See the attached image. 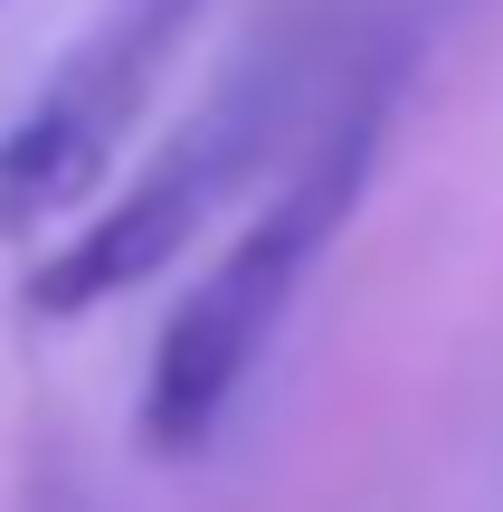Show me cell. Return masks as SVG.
Listing matches in <instances>:
<instances>
[{
  "instance_id": "6da1fadb",
  "label": "cell",
  "mask_w": 503,
  "mask_h": 512,
  "mask_svg": "<svg viewBox=\"0 0 503 512\" xmlns=\"http://www.w3.org/2000/svg\"><path fill=\"white\" fill-rule=\"evenodd\" d=\"M371 162H380V76H361V86L323 114L304 162L276 181V200L219 247V266H209L200 285L181 294V313L162 323L152 370H143V418H133L152 456L190 465L219 437V418L238 408L257 351L276 342L295 285L314 275V256L352 228L361 190H371Z\"/></svg>"
},
{
  "instance_id": "7a4b0ae2",
  "label": "cell",
  "mask_w": 503,
  "mask_h": 512,
  "mask_svg": "<svg viewBox=\"0 0 503 512\" xmlns=\"http://www.w3.org/2000/svg\"><path fill=\"white\" fill-rule=\"evenodd\" d=\"M304 95H314L304 38H257V48L200 95V114L133 171V190L105 219H86L76 238H57L38 256L29 313H57V323H67V313H95V304H114V294L152 285L171 256H190V238H209V219L295 143Z\"/></svg>"
},
{
  "instance_id": "3957f363",
  "label": "cell",
  "mask_w": 503,
  "mask_h": 512,
  "mask_svg": "<svg viewBox=\"0 0 503 512\" xmlns=\"http://www.w3.org/2000/svg\"><path fill=\"white\" fill-rule=\"evenodd\" d=\"M209 0H114L67 57L57 76L29 95L10 133H0V238H48L76 200L114 171L124 133L143 124L152 86H162L171 48L190 38Z\"/></svg>"
}]
</instances>
